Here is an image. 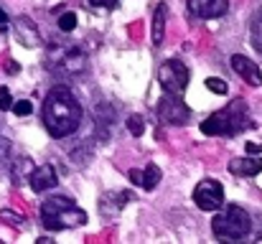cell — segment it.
I'll return each mask as SVG.
<instances>
[{
	"label": "cell",
	"mask_w": 262,
	"mask_h": 244,
	"mask_svg": "<svg viewBox=\"0 0 262 244\" xmlns=\"http://www.w3.org/2000/svg\"><path fill=\"white\" fill-rule=\"evenodd\" d=\"M59 28L64 31V33H69V31H74L77 28V13H61L59 15Z\"/></svg>",
	"instance_id": "20"
},
{
	"label": "cell",
	"mask_w": 262,
	"mask_h": 244,
	"mask_svg": "<svg viewBox=\"0 0 262 244\" xmlns=\"http://www.w3.org/2000/svg\"><path fill=\"white\" fill-rule=\"evenodd\" d=\"M206 89L214 92V94H227L229 86H227V81L219 79V77H209V79H206Z\"/></svg>",
	"instance_id": "21"
},
{
	"label": "cell",
	"mask_w": 262,
	"mask_h": 244,
	"mask_svg": "<svg viewBox=\"0 0 262 244\" xmlns=\"http://www.w3.org/2000/svg\"><path fill=\"white\" fill-rule=\"evenodd\" d=\"M193 204L201 211H216L224 206V188L216 178H204L193 188Z\"/></svg>",
	"instance_id": "7"
},
{
	"label": "cell",
	"mask_w": 262,
	"mask_h": 244,
	"mask_svg": "<svg viewBox=\"0 0 262 244\" xmlns=\"http://www.w3.org/2000/svg\"><path fill=\"white\" fill-rule=\"evenodd\" d=\"M46 66L56 77H82L89 69V56L82 46H59L51 43L46 51Z\"/></svg>",
	"instance_id": "4"
},
{
	"label": "cell",
	"mask_w": 262,
	"mask_h": 244,
	"mask_svg": "<svg viewBox=\"0 0 262 244\" xmlns=\"http://www.w3.org/2000/svg\"><path fill=\"white\" fill-rule=\"evenodd\" d=\"M161 178H163L161 168H158L156 163H148V165H145V170H143V183H140V188H145V191H153V188L161 183Z\"/></svg>",
	"instance_id": "17"
},
{
	"label": "cell",
	"mask_w": 262,
	"mask_h": 244,
	"mask_svg": "<svg viewBox=\"0 0 262 244\" xmlns=\"http://www.w3.org/2000/svg\"><path fill=\"white\" fill-rule=\"evenodd\" d=\"M211 232H214L219 239H245V237H250V232H252V216H250L242 206L229 204L222 214L214 216Z\"/></svg>",
	"instance_id": "5"
},
{
	"label": "cell",
	"mask_w": 262,
	"mask_h": 244,
	"mask_svg": "<svg viewBox=\"0 0 262 244\" xmlns=\"http://www.w3.org/2000/svg\"><path fill=\"white\" fill-rule=\"evenodd\" d=\"M8 28V15H5V10L0 8V31H5Z\"/></svg>",
	"instance_id": "29"
},
{
	"label": "cell",
	"mask_w": 262,
	"mask_h": 244,
	"mask_svg": "<svg viewBox=\"0 0 262 244\" xmlns=\"http://www.w3.org/2000/svg\"><path fill=\"white\" fill-rule=\"evenodd\" d=\"M158 117H161V122H166V125H186V122L191 120V109H188V104L181 99V94L166 92L163 99L158 102Z\"/></svg>",
	"instance_id": "8"
},
{
	"label": "cell",
	"mask_w": 262,
	"mask_h": 244,
	"mask_svg": "<svg viewBox=\"0 0 262 244\" xmlns=\"http://www.w3.org/2000/svg\"><path fill=\"white\" fill-rule=\"evenodd\" d=\"M229 10V0H188V13L196 18H219Z\"/></svg>",
	"instance_id": "9"
},
{
	"label": "cell",
	"mask_w": 262,
	"mask_h": 244,
	"mask_svg": "<svg viewBox=\"0 0 262 244\" xmlns=\"http://www.w3.org/2000/svg\"><path fill=\"white\" fill-rule=\"evenodd\" d=\"M127 178H130L133 183H138V186H140V183H143V170H135V168H133V170L127 173Z\"/></svg>",
	"instance_id": "27"
},
{
	"label": "cell",
	"mask_w": 262,
	"mask_h": 244,
	"mask_svg": "<svg viewBox=\"0 0 262 244\" xmlns=\"http://www.w3.org/2000/svg\"><path fill=\"white\" fill-rule=\"evenodd\" d=\"M130 201H135V193H133V191H117V193L102 196L99 209H102V214H104L107 209H112V214H117V211L125 209V204H130ZM112 214H110V216H112Z\"/></svg>",
	"instance_id": "15"
},
{
	"label": "cell",
	"mask_w": 262,
	"mask_h": 244,
	"mask_svg": "<svg viewBox=\"0 0 262 244\" xmlns=\"http://www.w3.org/2000/svg\"><path fill=\"white\" fill-rule=\"evenodd\" d=\"M41 224L51 232H61V229H77L87 224V211L79 209L72 198H46L41 204Z\"/></svg>",
	"instance_id": "3"
},
{
	"label": "cell",
	"mask_w": 262,
	"mask_h": 244,
	"mask_svg": "<svg viewBox=\"0 0 262 244\" xmlns=\"http://www.w3.org/2000/svg\"><path fill=\"white\" fill-rule=\"evenodd\" d=\"M232 69H234L242 79L247 81V84H252V86H260V84H262L260 66H257L255 61H250L247 56H242V54H234V56H232Z\"/></svg>",
	"instance_id": "11"
},
{
	"label": "cell",
	"mask_w": 262,
	"mask_h": 244,
	"mask_svg": "<svg viewBox=\"0 0 262 244\" xmlns=\"http://www.w3.org/2000/svg\"><path fill=\"white\" fill-rule=\"evenodd\" d=\"M33 170H36V165L31 163V158H15L10 163V168H8V175H10L13 186H23L26 178L33 175Z\"/></svg>",
	"instance_id": "14"
},
{
	"label": "cell",
	"mask_w": 262,
	"mask_h": 244,
	"mask_svg": "<svg viewBox=\"0 0 262 244\" xmlns=\"http://www.w3.org/2000/svg\"><path fill=\"white\" fill-rule=\"evenodd\" d=\"M13 97H10V92L5 89V86H0V109H13Z\"/></svg>",
	"instance_id": "23"
},
{
	"label": "cell",
	"mask_w": 262,
	"mask_h": 244,
	"mask_svg": "<svg viewBox=\"0 0 262 244\" xmlns=\"http://www.w3.org/2000/svg\"><path fill=\"white\" fill-rule=\"evenodd\" d=\"M3 66H5V72H8V74H18V69H20V66H18V64H15L13 59H8V61H5Z\"/></svg>",
	"instance_id": "28"
},
{
	"label": "cell",
	"mask_w": 262,
	"mask_h": 244,
	"mask_svg": "<svg viewBox=\"0 0 262 244\" xmlns=\"http://www.w3.org/2000/svg\"><path fill=\"white\" fill-rule=\"evenodd\" d=\"M13 112H15L18 117H26V115H31V112H33V104H31L28 99H18V102L13 104Z\"/></svg>",
	"instance_id": "22"
},
{
	"label": "cell",
	"mask_w": 262,
	"mask_h": 244,
	"mask_svg": "<svg viewBox=\"0 0 262 244\" xmlns=\"http://www.w3.org/2000/svg\"><path fill=\"white\" fill-rule=\"evenodd\" d=\"M247 127H255V122L250 120L247 104H245L242 99L229 102L224 109L209 115V117L201 122V132H204V135H224V138H234V135H239V132L247 130Z\"/></svg>",
	"instance_id": "2"
},
{
	"label": "cell",
	"mask_w": 262,
	"mask_h": 244,
	"mask_svg": "<svg viewBox=\"0 0 262 244\" xmlns=\"http://www.w3.org/2000/svg\"><path fill=\"white\" fill-rule=\"evenodd\" d=\"M166 3H161L156 8V15H153V46H161L163 43V36H166Z\"/></svg>",
	"instance_id": "16"
},
{
	"label": "cell",
	"mask_w": 262,
	"mask_h": 244,
	"mask_svg": "<svg viewBox=\"0 0 262 244\" xmlns=\"http://www.w3.org/2000/svg\"><path fill=\"white\" fill-rule=\"evenodd\" d=\"M229 173L232 175H242V178H252V175L262 173V158H252V156L234 158V161H229Z\"/></svg>",
	"instance_id": "13"
},
{
	"label": "cell",
	"mask_w": 262,
	"mask_h": 244,
	"mask_svg": "<svg viewBox=\"0 0 262 244\" xmlns=\"http://www.w3.org/2000/svg\"><path fill=\"white\" fill-rule=\"evenodd\" d=\"M188 79H191V72L183 61L178 59H171L166 61L161 69H158V81L166 92H173V94H183V89L188 86Z\"/></svg>",
	"instance_id": "6"
},
{
	"label": "cell",
	"mask_w": 262,
	"mask_h": 244,
	"mask_svg": "<svg viewBox=\"0 0 262 244\" xmlns=\"http://www.w3.org/2000/svg\"><path fill=\"white\" fill-rule=\"evenodd\" d=\"M82 115L84 112H82V104H79L77 94L64 84L54 86L43 99L41 120H43L51 138L61 140V138H69L72 132H77V127L82 125Z\"/></svg>",
	"instance_id": "1"
},
{
	"label": "cell",
	"mask_w": 262,
	"mask_h": 244,
	"mask_svg": "<svg viewBox=\"0 0 262 244\" xmlns=\"http://www.w3.org/2000/svg\"><path fill=\"white\" fill-rule=\"evenodd\" d=\"M13 28H15V36H18V41H20L23 46L36 49V46L41 43V33H38L36 23H33L28 15H18V18L13 20Z\"/></svg>",
	"instance_id": "10"
},
{
	"label": "cell",
	"mask_w": 262,
	"mask_h": 244,
	"mask_svg": "<svg viewBox=\"0 0 262 244\" xmlns=\"http://www.w3.org/2000/svg\"><path fill=\"white\" fill-rule=\"evenodd\" d=\"M8 153H10V140L8 138H0V163L8 158Z\"/></svg>",
	"instance_id": "24"
},
{
	"label": "cell",
	"mask_w": 262,
	"mask_h": 244,
	"mask_svg": "<svg viewBox=\"0 0 262 244\" xmlns=\"http://www.w3.org/2000/svg\"><path fill=\"white\" fill-rule=\"evenodd\" d=\"M28 183H31V188L36 191V193H43V191H49V188H54L56 183H59V178H56V170H54V165H41V168H36L33 170V175L28 178Z\"/></svg>",
	"instance_id": "12"
},
{
	"label": "cell",
	"mask_w": 262,
	"mask_h": 244,
	"mask_svg": "<svg viewBox=\"0 0 262 244\" xmlns=\"http://www.w3.org/2000/svg\"><path fill=\"white\" fill-rule=\"evenodd\" d=\"M0 221H5V224H10L13 229H20L23 224H28L20 214H15V211H10V209H3L0 211Z\"/></svg>",
	"instance_id": "18"
},
{
	"label": "cell",
	"mask_w": 262,
	"mask_h": 244,
	"mask_svg": "<svg viewBox=\"0 0 262 244\" xmlns=\"http://www.w3.org/2000/svg\"><path fill=\"white\" fill-rule=\"evenodd\" d=\"M127 130H130L135 138H140V135L145 132V120H143L140 115H130V117H127Z\"/></svg>",
	"instance_id": "19"
},
{
	"label": "cell",
	"mask_w": 262,
	"mask_h": 244,
	"mask_svg": "<svg viewBox=\"0 0 262 244\" xmlns=\"http://www.w3.org/2000/svg\"><path fill=\"white\" fill-rule=\"evenodd\" d=\"M94 8H115L117 5V0H89Z\"/></svg>",
	"instance_id": "26"
},
{
	"label": "cell",
	"mask_w": 262,
	"mask_h": 244,
	"mask_svg": "<svg viewBox=\"0 0 262 244\" xmlns=\"http://www.w3.org/2000/svg\"><path fill=\"white\" fill-rule=\"evenodd\" d=\"M247 156H260L262 153V143H247Z\"/></svg>",
	"instance_id": "25"
}]
</instances>
